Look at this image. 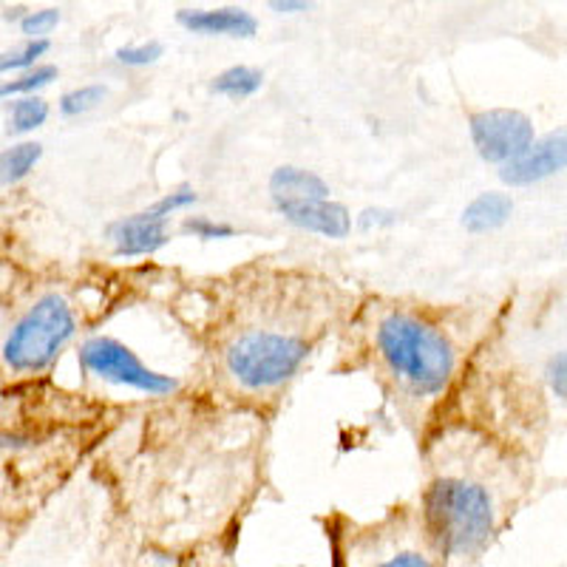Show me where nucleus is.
<instances>
[{
    "mask_svg": "<svg viewBox=\"0 0 567 567\" xmlns=\"http://www.w3.org/2000/svg\"><path fill=\"white\" fill-rule=\"evenodd\" d=\"M525 480L503 445L468 425L429 443V483L420 516L443 559H474L505 528Z\"/></svg>",
    "mask_w": 567,
    "mask_h": 567,
    "instance_id": "nucleus-1",
    "label": "nucleus"
},
{
    "mask_svg": "<svg viewBox=\"0 0 567 567\" xmlns=\"http://www.w3.org/2000/svg\"><path fill=\"white\" fill-rule=\"evenodd\" d=\"M336 567H445L417 511L394 508L378 523H347L332 534Z\"/></svg>",
    "mask_w": 567,
    "mask_h": 567,
    "instance_id": "nucleus-2",
    "label": "nucleus"
},
{
    "mask_svg": "<svg viewBox=\"0 0 567 567\" xmlns=\"http://www.w3.org/2000/svg\"><path fill=\"white\" fill-rule=\"evenodd\" d=\"M374 343L398 381L417 394H437L449 386L457 354L434 323L412 312H389L378 321Z\"/></svg>",
    "mask_w": 567,
    "mask_h": 567,
    "instance_id": "nucleus-3",
    "label": "nucleus"
},
{
    "mask_svg": "<svg viewBox=\"0 0 567 567\" xmlns=\"http://www.w3.org/2000/svg\"><path fill=\"white\" fill-rule=\"evenodd\" d=\"M74 332H78V318H74L71 303L58 292H49V296H40L12 323L3 349H0V358L18 374L43 372L45 367L58 361V354L74 338Z\"/></svg>",
    "mask_w": 567,
    "mask_h": 567,
    "instance_id": "nucleus-4",
    "label": "nucleus"
},
{
    "mask_svg": "<svg viewBox=\"0 0 567 567\" xmlns=\"http://www.w3.org/2000/svg\"><path fill=\"white\" fill-rule=\"evenodd\" d=\"M310 354V343L290 329H245L225 352L233 381L250 392L287 383Z\"/></svg>",
    "mask_w": 567,
    "mask_h": 567,
    "instance_id": "nucleus-5",
    "label": "nucleus"
},
{
    "mask_svg": "<svg viewBox=\"0 0 567 567\" xmlns=\"http://www.w3.org/2000/svg\"><path fill=\"white\" fill-rule=\"evenodd\" d=\"M80 363L91 374L123 383V386L136 389V392L168 394L176 389L174 378L148 369L125 343L114 341V338H91V341H85L83 349H80Z\"/></svg>",
    "mask_w": 567,
    "mask_h": 567,
    "instance_id": "nucleus-6",
    "label": "nucleus"
},
{
    "mask_svg": "<svg viewBox=\"0 0 567 567\" xmlns=\"http://www.w3.org/2000/svg\"><path fill=\"white\" fill-rule=\"evenodd\" d=\"M471 140L491 165H508L536 142L534 123L523 111L491 109L471 116Z\"/></svg>",
    "mask_w": 567,
    "mask_h": 567,
    "instance_id": "nucleus-7",
    "label": "nucleus"
},
{
    "mask_svg": "<svg viewBox=\"0 0 567 567\" xmlns=\"http://www.w3.org/2000/svg\"><path fill=\"white\" fill-rule=\"evenodd\" d=\"M567 162V140L565 131H556V134H548L545 140L534 142L525 154L516 156L514 162L503 165L499 176L503 182L514 187L523 185H536V182L548 179V176L559 174Z\"/></svg>",
    "mask_w": 567,
    "mask_h": 567,
    "instance_id": "nucleus-8",
    "label": "nucleus"
},
{
    "mask_svg": "<svg viewBox=\"0 0 567 567\" xmlns=\"http://www.w3.org/2000/svg\"><path fill=\"white\" fill-rule=\"evenodd\" d=\"M168 219L171 216H165V213H159L151 205L148 210L134 213L128 219L116 221L111 227L116 256H151V252L168 245Z\"/></svg>",
    "mask_w": 567,
    "mask_h": 567,
    "instance_id": "nucleus-9",
    "label": "nucleus"
},
{
    "mask_svg": "<svg viewBox=\"0 0 567 567\" xmlns=\"http://www.w3.org/2000/svg\"><path fill=\"white\" fill-rule=\"evenodd\" d=\"M179 23L194 34H225V38H252L258 29L256 18L245 9H185Z\"/></svg>",
    "mask_w": 567,
    "mask_h": 567,
    "instance_id": "nucleus-10",
    "label": "nucleus"
},
{
    "mask_svg": "<svg viewBox=\"0 0 567 567\" xmlns=\"http://www.w3.org/2000/svg\"><path fill=\"white\" fill-rule=\"evenodd\" d=\"M284 219L292 221L301 230L318 233L327 239H347L352 230V216L343 205L338 202H310V205H296L284 207Z\"/></svg>",
    "mask_w": 567,
    "mask_h": 567,
    "instance_id": "nucleus-11",
    "label": "nucleus"
},
{
    "mask_svg": "<svg viewBox=\"0 0 567 567\" xmlns=\"http://www.w3.org/2000/svg\"><path fill=\"white\" fill-rule=\"evenodd\" d=\"M270 194L278 210L296 205H310V202H327L329 185L312 171L303 168H278L270 176Z\"/></svg>",
    "mask_w": 567,
    "mask_h": 567,
    "instance_id": "nucleus-12",
    "label": "nucleus"
},
{
    "mask_svg": "<svg viewBox=\"0 0 567 567\" xmlns=\"http://www.w3.org/2000/svg\"><path fill=\"white\" fill-rule=\"evenodd\" d=\"M514 213V202L505 194H480L463 213V225L468 233H491L503 227Z\"/></svg>",
    "mask_w": 567,
    "mask_h": 567,
    "instance_id": "nucleus-13",
    "label": "nucleus"
},
{
    "mask_svg": "<svg viewBox=\"0 0 567 567\" xmlns=\"http://www.w3.org/2000/svg\"><path fill=\"white\" fill-rule=\"evenodd\" d=\"M43 156V145L38 142H18L0 154V185H18L34 171Z\"/></svg>",
    "mask_w": 567,
    "mask_h": 567,
    "instance_id": "nucleus-14",
    "label": "nucleus"
},
{
    "mask_svg": "<svg viewBox=\"0 0 567 567\" xmlns=\"http://www.w3.org/2000/svg\"><path fill=\"white\" fill-rule=\"evenodd\" d=\"M261 83H265V78H261V71L258 69H250V65H233V69L221 71L219 78L213 80V91L221 94V97L247 100L261 89Z\"/></svg>",
    "mask_w": 567,
    "mask_h": 567,
    "instance_id": "nucleus-15",
    "label": "nucleus"
},
{
    "mask_svg": "<svg viewBox=\"0 0 567 567\" xmlns=\"http://www.w3.org/2000/svg\"><path fill=\"white\" fill-rule=\"evenodd\" d=\"M49 120V103L40 97H20L9 105V134H29Z\"/></svg>",
    "mask_w": 567,
    "mask_h": 567,
    "instance_id": "nucleus-16",
    "label": "nucleus"
},
{
    "mask_svg": "<svg viewBox=\"0 0 567 567\" xmlns=\"http://www.w3.org/2000/svg\"><path fill=\"white\" fill-rule=\"evenodd\" d=\"M54 78H58V69H54V65H38V69L23 71V74H18V78L12 80H0V100L18 97V94L29 97V94H34L38 89L52 83Z\"/></svg>",
    "mask_w": 567,
    "mask_h": 567,
    "instance_id": "nucleus-17",
    "label": "nucleus"
},
{
    "mask_svg": "<svg viewBox=\"0 0 567 567\" xmlns=\"http://www.w3.org/2000/svg\"><path fill=\"white\" fill-rule=\"evenodd\" d=\"M49 52V40H29L20 49L0 54V74H23L38 69V60Z\"/></svg>",
    "mask_w": 567,
    "mask_h": 567,
    "instance_id": "nucleus-18",
    "label": "nucleus"
},
{
    "mask_svg": "<svg viewBox=\"0 0 567 567\" xmlns=\"http://www.w3.org/2000/svg\"><path fill=\"white\" fill-rule=\"evenodd\" d=\"M105 94H109L105 85H80V89L63 94V100H60V111H63L65 116H80L85 114V111L97 109V105L105 100Z\"/></svg>",
    "mask_w": 567,
    "mask_h": 567,
    "instance_id": "nucleus-19",
    "label": "nucleus"
},
{
    "mask_svg": "<svg viewBox=\"0 0 567 567\" xmlns=\"http://www.w3.org/2000/svg\"><path fill=\"white\" fill-rule=\"evenodd\" d=\"M60 23L58 9H40V12H29L27 18L20 20V29L23 34H29L32 40H45V34L52 32Z\"/></svg>",
    "mask_w": 567,
    "mask_h": 567,
    "instance_id": "nucleus-20",
    "label": "nucleus"
},
{
    "mask_svg": "<svg viewBox=\"0 0 567 567\" xmlns=\"http://www.w3.org/2000/svg\"><path fill=\"white\" fill-rule=\"evenodd\" d=\"M162 58V43L151 40V43H136L116 49V60L125 65H151Z\"/></svg>",
    "mask_w": 567,
    "mask_h": 567,
    "instance_id": "nucleus-21",
    "label": "nucleus"
},
{
    "mask_svg": "<svg viewBox=\"0 0 567 567\" xmlns=\"http://www.w3.org/2000/svg\"><path fill=\"white\" fill-rule=\"evenodd\" d=\"M185 233H194L196 239H230L236 236L230 225H221V221L205 219V216H196V219L185 221Z\"/></svg>",
    "mask_w": 567,
    "mask_h": 567,
    "instance_id": "nucleus-22",
    "label": "nucleus"
},
{
    "mask_svg": "<svg viewBox=\"0 0 567 567\" xmlns=\"http://www.w3.org/2000/svg\"><path fill=\"white\" fill-rule=\"evenodd\" d=\"M194 202H196L194 190H190V187H179V190H174V194L162 196L154 207L159 213H165V216H174L176 210H182V207H190Z\"/></svg>",
    "mask_w": 567,
    "mask_h": 567,
    "instance_id": "nucleus-23",
    "label": "nucleus"
},
{
    "mask_svg": "<svg viewBox=\"0 0 567 567\" xmlns=\"http://www.w3.org/2000/svg\"><path fill=\"white\" fill-rule=\"evenodd\" d=\"M548 374H550V389H554L556 400H565V394H567V381H565L567 358H565V352L554 354V361H550V367H548Z\"/></svg>",
    "mask_w": 567,
    "mask_h": 567,
    "instance_id": "nucleus-24",
    "label": "nucleus"
},
{
    "mask_svg": "<svg viewBox=\"0 0 567 567\" xmlns=\"http://www.w3.org/2000/svg\"><path fill=\"white\" fill-rule=\"evenodd\" d=\"M394 221V216L392 213H386V210H367L361 216V225L363 227H372V225H392Z\"/></svg>",
    "mask_w": 567,
    "mask_h": 567,
    "instance_id": "nucleus-25",
    "label": "nucleus"
},
{
    "mask_svg": "<svg viewBox=\"0 0 567 567\" xmlns=\"http://www.w3.org/2000/svg\"><path fill=\"white\" fill-rule=\"evenodd\" d=\"M272 9H276V12H307L310 3H303V0H296V3H292V0H276Z\"/></svg>",
    "mask_w": 567,
    "mask_h": 567,
    "instance_id": "nucleus-26",
    "label": "nucleus"
}]
</instances>
